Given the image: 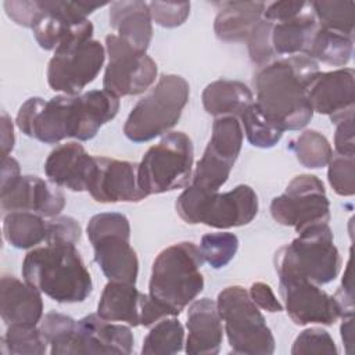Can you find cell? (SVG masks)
Returning a JSON list of instances; mask_svg holds the SVG:
<instances>
[{
  "label": "cell",
  "instance_id": "obj_1",
  "mask_svg": "<svg viewBox=\"0 0 355 355\" xmlns=\"http://www.w3.org/2000/svg\"><path fill=\"white\" fill-rule=\"evenodd\" d=\"M119 105V97L104 89L50 100L31 97L19 107L15 123L24 135L46 144L69 137L87 141L116 116Z\"/></svg>",
  "mask_w": 355,
  "mask_h": 355
},
{
  "label": "cell",
  "instance_id": "obj_2",
  "mask_svg": "<svg viewBox=\"0 0 355 355\" xmlns=\"http://www.w3.org/2000/svg\"><path fill=\"white\" fill-rule=\"evenodd\" d=\"M318 72V62L305 54L279 57L259 67L252 78L255 105L283 132L305 128L313 115L308 85Z\"/></svg>",
  "mask_w": 355,
  "mask_h": 355
},
{
  "label": "cell",
  "instance_id": "obj_3",
  "mask_svg": "<svg viewBox=\"0 0 355 355\" xmlns=\"http://www.w3.org/2000/svg\"><path fill=\"white\" fill-rule=\"evenodd\" d=\"M22 277L60 304L85 301L93 282L75 244L46 243L31 250L22 261Z\"/></svg>",
  "mask_w": 355,
  "mask_h": 355
},
{
  "label": "cell",
  "instance_id": "obj_4",
  "mask_svg": "<svg viewBox=\"0 0 355 355\" xmlns=\"http://www.w3.org/2000/svg\"><path fill=\"white\" fill-rule=\"evenodd\" d=\"M200 247L191 241L164 248L153 262L148 294L171 316H178L204 288Z\"/></svg>",
  "mask_w": 355,
  "mask_h": 355
},
{
  "label": "cell",
  "instance_id": "obj_5",
  "mask_svg": "<svg viewBox=\"0 0 355 355\" xmlns=\"http://www.w3.org/2000/svg\"><path fill=\"white\" fill-rule=\"evenodd\" d=\"M273 265L279 279H302L318 286L333 282L340 272L341 257L329 223L300 232L290 244L276 251Z\"/></svg>",
  "mask_w": 355,
  "mask_h": 355
},
{
  "label": "cell",
  "instance_id": "obj_6",
  "mask_svg": "<svg viewBox=\"0 0 355 355\" xmlns=\"http://www.w3.org/2000/svg\"><path fill=\"white\" fill-rule=\"evenodd\" d=\"M189 96L190 86L183 76L161 75L129 112L123 125L125 136L133 143H144L166 135L180 119Z\"/></svg>",
  "mask_w": 355,
  "mask_h": 355
},
{
  "label": "cell",
  "instance_id": "obj_7",
  "mask_svg": "<svg viewBox=\"0 0 355 355\" xmlns=\"http://www.w3.org/2000/svg\"><path fill=\"white\" fill-rule=\"evenodd\" d=\"M258 196L247 184L230 191H207L191 184L176 200L179 216L189 225L230 229L248 225L258 214Z\"/></svg>",
  "mask_w": 355,
  "mask_h": 355
},
{
  "label": "cell",
  "instance_id": "obj_8",
  "mask_svg": "<svg viewBox=\"0 0 355 355\" xmlns=\"http://www.w3.org/2000/svg\"><path fill=\"white\" fill-rule=\"evenodd\" d=\"M216 306L233 354L270 355L275 352V337L244 287L229 286L220 290Z\"/></svg>",
  "mask_w": 355,
  "mask_h": 355
},
{
  "label": "cell",
  "instance_id": "obj_9",
  "mask_svg": "<svg viewBox=\"0 0 355 355\" xmlns=\"http://www.w3.org/2000/svg\"><path fill=\"white\" fill-rule=\"evenodd\" d=\"M194 147L184 132H168L137 164V180L147 196L182 189L191 180Z\"/></svg>",
  "mask_w": 355,
  "mask_h": 355
},
{
  "label": "cell",
  "instance_id": "obj_10",
  "mask_svg": "<svg viewBox=\"0 0 355 355\" xmlns=\"http://www.w3.org/2000/svg\"><path fill=\"white\" fill-rule=\"evenodd\" d=\"M86 234L94 250V261L108 282L136 283L139 259L130 245V225L119 212H101L90 218Z\"/></svg>",
  "mask_w": 355,
  "mask_h": 355
},
{
  "label": "cell",
  "instance_id": "obj_11",
  "mask_svg": "<svg viewBox=\"0 0 355 355\" xmlns=\"http://www.w3.org/2000/svg\"><path fill=\"white\" fill-rule=\"evenodd\" d=\"M269 209L279 225L294 227L297 233L330 220V202L324 184L315 175L295 176L284 193L272 200Z\"/></svg>",
  "mask_w": 355,
  "mask_h": 355
},
{
  "label": "cell",
  "instance_id": "obj_12",
  "mask_svg": "<svg viewBox=\"0 0 355 355\" xmlns=\"http://www.w3.org/2000/svg\"><path fill=\"white\" fill-rule=\"evenodd\" d=\"M105 53L108 62L103 78L104 90L116 97L137 96L155 82L158 73L155 61L119 36H105Z\"/></svg>",
  "mask_w": 355,
  "mask_h": 355
},
{
  "label": "cell",
  "instance_id": "obj_13",
  "mask_svg": "<svg viewBox=\"0 0 355 355\" xmlns=\"http://www.w3.org/2000/svg\"><path fill=\"white\" fill-rule=\"evenodd\" d=\"M105 54V47L94 39L54 51L46 72L49 86L64 94H79L100 73Z\"/></svg>",
  "mask_w": 355,
  "mask_h": 355
},
{
  "label": "cell",
  "instance_id": "obj_14",
  "mask_svg": "<svg viewBox=\"0 0 355 355\" xmlns=\"http://www.w3.org/2000/svg\"><path fill=\"white\" fill-rule=\"evenodd\" d=\"M279 291L288 318L298 326H330L340 318L334 297L318 284L302 279H279Z\"/></svg>",
  "mask_w": 355,
  "mask_h": 355
},
{
  "label": "cell",
  "instance_id": "obj_15",
  "mask_svg": "<svg viewBox=\"0 0 355 355\" xmlns=\"http://www.w3.org/2000/svg\"><path fill=\"white\" fill-rule=\"evenodd\" d=\"M87 193L97 202H139L146 198L137 180V164L108 157H94Z\"/></svg>",
  "mask_w": 355,
  "mask_h": 355
},
{
  "label": "cell",
  "instance_id": "obj_16",
  "mask_svg": "<svg viewBox=\"0 0 355 355\" xmlns=\"http://www.w3.org/2000/svg\"><path fill=\"white\" fill-rule=\"evenodd\" d=\"M313 112L327 115L333 123L354 116L355 73L352 68L318 72L308 85Z\"/></svg>",
  "mask_w": 355,
  "mask_h": 355
},
{
  "label": "cell",
  "instance_id": "obj_17",
  "mask_svg": "<svg viewBox=\"0 0 355 355\" xmlns=\"http://www.w3.org/2000/svg\"><path fill=\"white\" fill-rule=\"evenodd\" d=\"M0 205L4 214L26 211L54 218L64 209L65 196L57 184L35 175H24L10 190L0 194Z\"/></svg>",
  "mask_w": 355,
  "mask_h": 355
},
{
  "label": "cell",
  "instance_id": "obj_18",
  "mask_svg": "<svg viewBox=\"0 0 355 355\" xmlns=\"http://www.w3.org/2000/svg\"><path fill=\"white\" fill-rule=\"evenodd\" d=\"M135 338L128 326L90 313L76 323L73 355L76 354H132Z\"/></svg>",
  "mask_w": 355,
  "mask_h": 355
},
{
  "label": "cell",
  "instance_id": "obj_19",
  "mask_svg": "<svg viewBox=\"0 0 355 355\" xmlns=\"http://www.w3.org/2000/svg\"><path fill=\"white\" fill-rule=\"evenodd\" d=\"M94 169V157L78 141L57 146L44 161V173L58 187L72 191H87Z\"/></svg>",
  "mask_w": 355,
  "mask_h": 355
},
{
  "label": "cell",
  "instance_id": "obj_20",
  "mask_svg": "<svg viewBox=\"0 0 355 355\" xmlns=\"http://www.w3.org/2000/svg\"><path fill=\"white\" fill-rule=\"evenodd\" d=\"M187 338L184 351L190 355H215L223 340L222 318L216 301L211 298L194 300L187 311Z\"/></svg>",
  "mask_w": 355,
  "mask_h": 355
},
{
  "label": "cell",
  "instance_id": "obj_21",
  "mask_svg": "<svg viewBox=\"0 0 355 355\" xmlns=\"http://www.w3.org/2000/svg\"><path fill=\"white\" fill-rule=\"evenodd\" d=\"M0 315L7 326H36L43 318L42 293L15 276L3 275L0 280Z\"/></svg>",
  "mask_w": 355,
  "mask_h": 355
},
{
  "label": "cell",
  "instance_id": "obj_22",
  "mask_svg": "<svg viewBox=\"0 0 355 355\" xmlns=\"http://www.w3.org/2000/svg\"><path fill=\"white\" fill-rule=\"evenodd\" d=\"M108 19L110 25L116 31V36L132 47L147 51L153 39V19L146 1H112L110 3Z\"/></svg>",
  "mask_w": 355,
  "mask_h": 355
},
{
  "label": "cell",
  "instance_id": "obj_23",
  "mask_svg": "<svg viewBox=\"0 0 355 355\" xmlns=\"http://www.w3.org/2000/svg\"><path fill=\"white\" fill-rule=\"evenodd\" d=\"M146 294L133 283L108 282L97 304V313L110 322H125L129 326H140Z\"/></svg>",
  "mask_w": 355,
  "mask_h": 355
},
{
  "label": "cell",
  "instance_id": "obj_24",
  "mask_svg": "<svg viewBox=\"0 0 355 355\" xmlns=\"http://www.w3.org/2000/svg\"><path fill=\"white\" fill-rule=\"evenodd\" d=\"M263 1H222L214 21V31L223 42L247 40L254 26L263 18Z\"/></svg>",
  "mask_w": 355,
  "mask_h": 355
},
{
  "label": "cell",
  "instance_id": "obj_25",
  "mask_svg": "<svg viewBox=\"0 0 355 355\" xmlns=\"http://www.w3.org/2000/svg\"><path fill=\"white\" fill-rule=\"evenodd\" d=\"M318 28L319 24L309 1L306 8L295 18L276 24L272 22L270 46L276 58L306 54Z\"/></svg>",
  "mask_w": 355,
  "mask_h": 355
},
{
  "label": "cell",
  "instance_id": "obj_26",
  "mask_svg": "<svg viewBox=\"0 0 355 355\" xmlns=\"http://www.w3.org/2000/svg\"><path fill=\"white\" fill-rule=\"evenodd\" d=\"M201 100L204 110L215 118H240L254 103V94L251 89L240 80L219 79L207 85L201 94Z\"/></svg>",
  "mask_w": 355,
  "mask_h": 355
},
{
  "label": "cell",
  "instance_id": "obj_27",
  "mask_svg": "<svg viewBox=\"0 0 355 355\" xmlns=\"http://www.w3.org/2000/svg\"><path fill=\"white\" fill-rule=\"evenodd\" d=\"M3 236L15 248H35L37 244L46 241L47 220L33 212H7L3 216Z\"/></svg>",
  "mask_w": 355,
  "mask_h": 355
},
{
  "label": "cell",
  "instance_id": "obj_28",
  "mask_svg": "<svg viewBox=\"0 0 355 355\" xmlns=\"http://www.w3.org/2000/svg\"><path fill=\"white\" fill-rule=\"evenodd\" d=\"M354 51V37L338 31L319 26L305 55L334 67L349 62Z\"/></svg>",
  "mask_w": 355,
  "mask_h": 355
},
{
  "label": "cell",
  "instance_id": "obj_29",
  "mask_svg": "<svg viewBox=\"0 0 355 355\" xmlns=\"http://www.w3.org/2000/svg\"><path fill=\"white\" fill-rule=\"evenodd\" d=\"M184 345V329L175 316H168L151 326L141 347L144 355L178 354Z\"/></svg>",
  "mask_w": 355,
  "mask_h": 355
},
{
  "label": "cell",
  "instance_id": "obj_30",
  "mask_svg": "<svg viewBox=\"0 0 355 355\" xmlns=\"http://www.w3.org/2000/svg\"><path fill=\"white\" fill-rule=\"evenodd\" d=\"M243 137L244 132L239 118L218 116L212 123V133L207 148L234 164L241 151Z\"/></svg>",
  "mask_w": 355,
  "mask_h": 355
},
{
  "label": "cell",
  "instance_id": "obj_31",
  "mask_svg": "<svg viewBox=\"0 0 355 355\" xmlns=\"http://www.w3.org/2000/svg\"><path fill=\"white\" fill-rule=\"evenodd\" d=\"M76 323L73 318L50 311L40 320V330L51 355H72V345L76 333Z\"/></svg>",
  "mask_w": 355,
  "mask_h": 355
},
{
  "label": "cell",
  "instance_id": "obj_32",
  "mask_svg": "<svg viewBox=\"0 0 355 355\" xmlns=\"http://www.w3.org/2000/svg\"><path fill=\"white\" fill-rule=\"evenodd\" d=\"M288 148L295 154L298 162L311 169L327 166L333 157V148L329 140L318 130H304L293 139Z\"/></svg>",
  "mask_w": 355,
  "mask_h": 355
},
{
  "label": "cell",
  "instance_id": "obj_33",
  "mask_svg": "<svg viewBox=\"0 0 355 355\" xmlns=\"http://www.w3.org/2000/svg\"><path fill=\"white\" fill-rule=\"evenodd\" d=\"M312 12L322 28L338 31L354 37L355 3L354 1H309Z\"/></svg>",
  "mask_w": 355,
  "mask_h": 355
},
{
  "label": "cell",
  "instance_id": "obj_34",
  "mask_svg": "<svg viewBox=\"0 0 355 355\" xmlns=\"http://www.w3.org/2000/svg\"><path fill=\"white\" fill-rule=\"evenodd\" d=\"M47 345L40 327L36 326L11 324L1 337V352L7 355H43Z\"/></svg>",
  "mask_w": 355,
  "mask_h": 355
},
{
  "label": "cell",
  "instance_id": "obj_35",
  "mask_svg": "<svg viewBox=\"0 0 355 355\" xmlns=\"http://www.w3.org/2000/svg\"><path fill=\"white\" fill-rule=\"evenodd\" d=\"M233 165V162L219 157L205 147L189 184L207 191H219V189L227 182Z\"/></svg>",
  "mask_w": 355,
  "mask_h": 355
},
{
  "label": "cell",
  "instance_id": "obj_36",
  "mask_svg": "<svg viewBox=\"0 0 355 355\" xmlns=\"http://www.w3.org/2000/svg\"><path fill=\"white\" fill-rule=\"evenodd\" d=\"M239 119L247 140L251 146L258 148H272L280 141L284 133L261 114L255 103H252Z\"/></svg>",
  "mask_w": 355,
  "mask_h": 355
},
{
  "label": "cell",
  "instance_id": "obj_37",
  "mask_svg": "<svg viewBox=\"0 0 355 355\" xmlns=\"http://www.w3.org/2000/svg\"><path fill=\"white\" fill-rule=\"evenodd\" d=\"M239 250V239L229 232L207 233L201 237L200 251L204 262L214 269L225 268L236 255Z\"/></svg>",
  "mask_w": 355,
  "mask_h": 355
},
{
  "label": "cell",
  "instance_id": "obj_38",
  "mask_svg": "<svg viewBox=\"0 0 355 355\" xmlns=\"http://www.w3.org/2000/svg\"><path fill=\"white\" fill-rule=\"evenodd\" d=\"M327 179L338 196L349 197L355 193V155H340L333 153L327 164Z\"/></svg>",
  "mask_w": 355,
  "mask_h": 355
},
{
  "label": "cell",
  "instance_id": "obj_39",
  "mask_svg": "<svg viewBox=\"0 0 355 355\" xmlns=\"http://www.w3.org/2000/svg\"><path fill=\"white\" fill-rule=\"evenodd\" d=\"M338 352L333 337L329 331L320 327H311L301 331L293 343L291 354L304 355V354H327L336 355Z\"/></svg>",
  "mask_w": 355,
  "mask_h": 355
},
{
  "label": "cell",
  "instance_id": "obj_40",
  "mask_svg": "<svg viewBox=\"0 0 355 355\" xmlns=\"http://www.w3.org/2000/svg\"><path fill=\"white\" fill-rule=\"evenodd\" d=\"M270 29L272 22L262 18L251 31L247 37V47L250 60L259 67L269 64L270 61L276 60V55L270 46Z\"/></svg>",
  "mask_w": 355,
  "mask_h": 355
},
{
  "label": "cell",
  "instance_id": "obj_41",
  "mask_svg": "<svg viewBox=\"0 0 355 355\" xmlns=\"http://www.w3.org/2000/svg\"><path fill=\"white\" fill-rule=\"evenodd\" d=\"M151 19L162 28H176L186 22L190 15L189 1H150Z\"/></svg>",
  "mask_w": 355,
  "mask_h": 355
},
{
  "label": "cell",
  "instance_id": "obj_42",
  "mask_svg": "<svg viewBox=\"0 0 355 355\" xmlns=\"http://www.w3.org/2000/svg\"><path fill=\"white\" fill-rule=\"evenodd\" d=\"M82 229L76 219L72 216H54L47 220L46 243L76 244L80 240Z\"/></svg>",
  "mask_w": 355,
  "mask_h": 355
},
{
  "label": "cell",
  "instance_id": "obj_43",
  "mask_svg": "<svg viewBox=\"0 0 355 355\" xmlns=\"http://www.w3.org/2000/svg\"><path fill=\"white\" fill-rule=\"evenodd\" d=\"M4 10L8 18H11L17 25L31 29L43 14L40 0H7L4 1Z\"/></svg>",
  "mask_w": 355,
  "mask_h": 355
},
{
  "label": "cell",
  "instance_id": "obj_44",
  "mask_svg": "<svg viewBox=\"0 0 355 355\" xmlns=\"http://www.w3.org/2000/svg\"><path fill=\"white\" fill-rule=\"evenodd\" d=\"M308 6V1H275L266 6L263 18L269 22H283L300 15Z\"/></svg>",
  "mask_w": 355,
  "mask_h": 355
},
{
  "label": "cell",
  "instance_id": "obj_45",
  "mask_svg": "<svg viewBox=\"0 0 355 355\" xmlns=\"http://www.w3.org/2000/svg\"><path fill=\"white\" fill-rule=\"evenodd\" d=\"M354 116L345 118L336 123L334 132V148L340 155H355V139H354Z\"/></svg>",
  "mask_w": 355,
  "mask_h": 355
},
{
  "label": "cell",
  "instance_id": "obj_46",
  "mask_svg": "<svg viewBox=\"0 0 355 355\" xmlns=\"http://www.w3.org/2000/svg\"><path fill=\"white\" fill-rule=\"evenodd\" d=\"M338 308H340V318L354 315V283H352V268L351 261H348L341 286L333 295Z\"/></svg>",
  "mask_w": 355,
  "mask_h": 355
},
{
  "label": "cell",
  "instance_id": "obj_47",
  "mask_svg": "<svg viewBox=\"0 0 355 355\" xmlns=\"http://www.w3.org/2000/svg\"><path fill=\"white\" fill-rule=\"evenodd\" d=\"M248 294L251 297V300L254 301V304L270 313L275 312H280L283 311V305L280 304V301L276 298L275 293L272 291L270 286L263 283V282H255L250 286Z\"/></svg>",
  "mask_w": 355,
  "mask_h": 355
},
{
  "label": "cell",
  "instance_id": "obj_48",
  "mask_svg": "<svg viewBox=\"0 0 355 355\" xmlns=\"http://www.w3.org/2000/svg\"><path fill=\"white\" fill-rule=\"evenodd\" d=\"M21 178L19 164L12 157L3 158V168H1V183H0V194L10 190Z\"/></svg>",
  "mask_w": 355,
  "mask_h": 355
},
{
  "label": "cell",
  "instance_id": "obj_49",
  "mask_svg": "<svg viewBox=\"0 0 355 355\" xmlns=\"http://www.w3.org/2000/svg\"><path fill=\"white\" fill-rule=\"evenodd\" d=\"M15 143L14 137V126L12 119L8 116L6 111H1V154L3 158L8 157V154L12 151Z\"/></svg>",
  "mask_w": 355,
  "mask_h": 355
},
{
  "label": "cell",
  "instance_id": "obj_50",
  "mask_svg": "<svg viewBox=\"0 0 355 355\" xmlns=\"http://www.w3.org/2000/svg\"><path fill=\"white\" fill-rule=\"evenodd\" d=\"M341 319H343V323L340 327L341 338L347 348V354H351V347L354 344V315H348Z\"/></svg>",
  "mask_w": 355,
  "mask_h": 355
}]
</instances>
